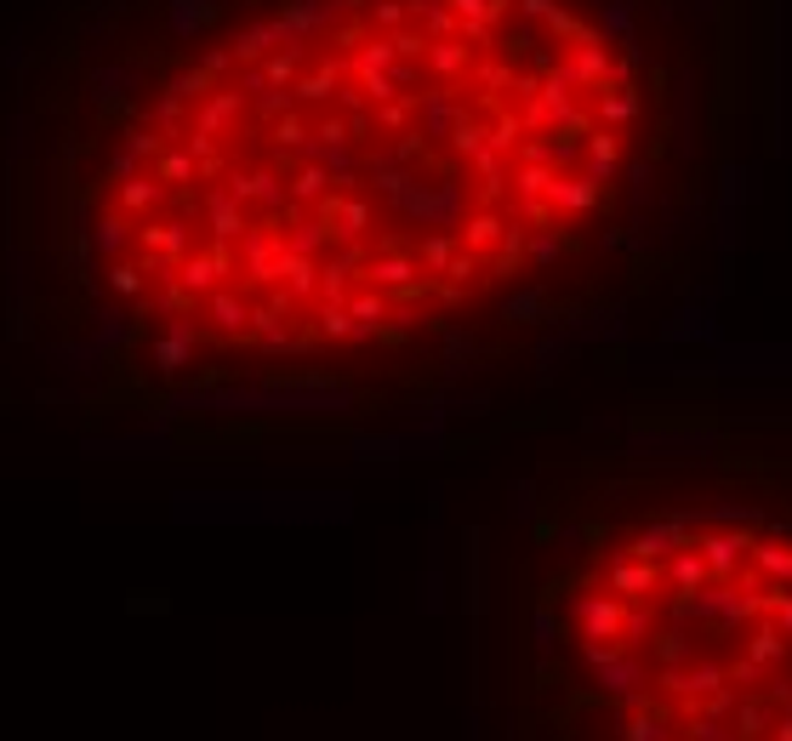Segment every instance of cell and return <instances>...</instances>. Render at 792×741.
Returning <instances> with one entry per match:
<instances>
[{
    "label": "cell",
    "instance_id": "obj_2",
    "mask_svg": "<svg viewBox=\"0 0 792 741\" xmlns=\"http://www.w3.org/2000/svg\"><path fill=\"white\" fill-rule=\"evenodd\" d=\"M548 741H792V514L662 503L536 605Z\"/></svg>",
    "mask_w": 792,
    "mask_h": 741
},
{
    "label": "cell",
    "instance_id": "obj_1",
    "mask_svg": "<svg viewBox=\"0 0 792 741\" xmlns=\"http://www.w3.org/2000/svg\"><path fill=\"white\" fill-rule=\"evenodd\" d=\"M633 64L570 0H280L109 126L86 263L183 365L400 349L565 263L645 183Z\"/></svg>",
    "mask_w": 792,
    "mask_h": 741
}]
</instances>
